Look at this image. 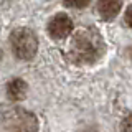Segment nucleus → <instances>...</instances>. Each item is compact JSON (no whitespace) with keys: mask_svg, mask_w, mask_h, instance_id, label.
Listing matches in <instances>:
<instances>
[{"mask_svg":"<svg viewBox=\"0 0 132 132\" xmlns=\"http://www.w3.org/2000/svg\"><path fill=\"white\" fill-rule=\"evenodd\" d=\"M73 30V20L66 13L55 15L48 23V33L53 38H66Z\"/></svg>","mask_w":132,"mask_h":132,"instance_id":"obj_4","label":"nucleus"},{"mask_svg":"<svg viewBox=\"0 0 132 132\" xmlns=\"http://www.w3.org/2000/svg\"><path fill=\"white\" fill-rule=\"evenodd\" d=\"M126 23L132 28V5L127 8V12H126Z\"/></svg>","mask_w":132,"mask_h":132,"instance_id":"obj_9","label":"nucleus"},{"mask_svg":"<svg viewBox=\"0 0 132 132\" xmlns=\"http://www.w3.org/2000/svg\"><path fill=\"white\" fill-rule=\"evenodd\" d=\"M7 94L12 101H20V99L25 97L27 94V82L22 79H13L8 82L7 86Z\"/></svg>","mask_w":132,"mask_h":132,"instance_id":"obj_6","label":"nucleus"},{"mask_svg":"<svg viewBox=\"0 0 132 132\" xmlns=\"http://www.w3.org/2000/svg\"><path fill=\"white\" fill-rule=\"evenodd\" d=\"M2 126L5 132H36L38 122L35 116L22 107H13L3 112Z\"/></svg>","mask_w":132,"mask_h":132,"instance_id":"obj_2","label":"nucleus"},{"mask_svg":"<svg viewBox=\"0 0 132 132\" xmlns=\"http://www.w3.org/2000/svg\"><path fill=\"white\" fill-rule=\"evenodd\" d=\"M91 0H64V5L68 7H73V8H82L86 7Z\"/></svg>","mask_w":132,"mask_h":132,"instance_id":"obj_7","label":"nucleus"},{"mask_svg":"<svg viewBox=\"0 0 132 132\" xmlns=\"http://www.w3.org/2000/svg\"><path fill=\"white\" fill-rule=\"evenodd\" d=\"M122 132H132V112L122 121Z\"/></svg>","mask_w":132,"mask_h":132,"instance_id":"obj_8","label":"nucleus"},{"mask_svg":"<svg viewBox=\"0 0 132 132\" xmlns=\"http://www.w3.org/2000/svg\"><path fill=\"white\" fill-rule=\"evenodd\" d=\"M104 43L101 35L93 28H82L74 33L69 45V58L74 63H91L102 53Z\"/></svg>","mask_w":132,"mask_h":132,"instance_id":"obj_1","label":"nucleus"},{"mask_svg":"<svg viewBox=\"0 0 132 132\" xmlns=\"http://www.w3.org/2000/svg\"><path fill=\"white\" fill-rule=\"evenodd\" d=\"M10 45H12V51L18 60H31L36 53L38 48V40H36L35 33L27 28H18L12 33L10 36Z\"/></svg>","mask_w":132,"mask_h":132,"instance_id":"obj_3","label":"nucleus"},{"mask_svg":"<svg viewBox=\"0 0 132 132\" xmlns=\"http://www.w3.org/2000/svg\"><path fill=\"white\" fill-rule=\"evenodd\" d=\"M97 12L104 20H112L121 12V0H99Z\"/></svg>","mask_w":132,"mask_h":132,"instance_id":"obj_5","label":"nucleus"}]
</instances>
